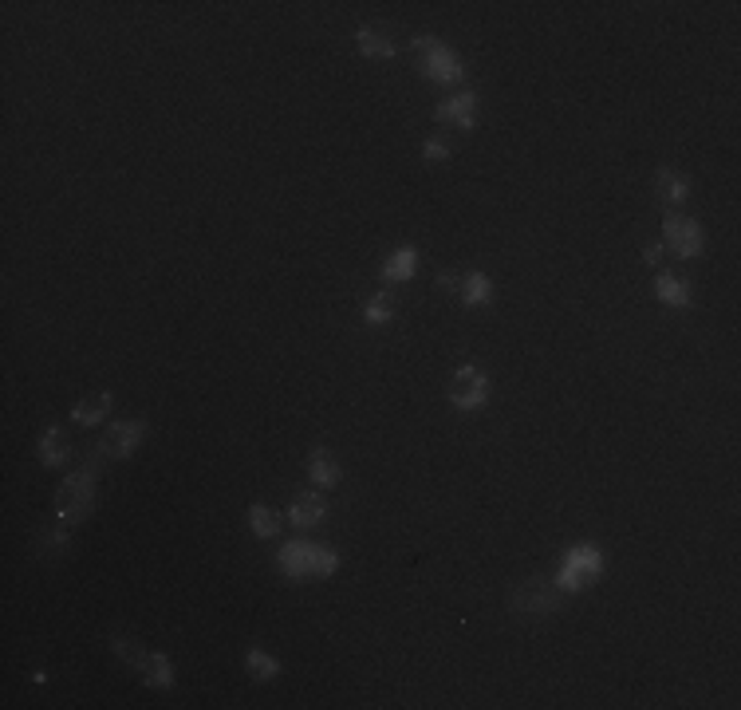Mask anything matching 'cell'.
I'll return each instance as SVG.
<instances>
[{
    "instance_id": "1",
    "label": "cell",
    "mask_w": 741,
    "mask_h": 710,
    "mask_svg": "<svg viewBox=\"0 0 741 710\" xmlns=\"http://www.w3.org/2000/svg\"><path fill=\"white\" fill-rule=\"evenodd\" d=\"M277 564L284 568L289 580H324L340 568V556L328 549V544H308V541H292L277 553Z\"/></svg>"
},
{
    "instance_id": "2",
    "label": "cell",
    "mask_w": 741,
    "mask_h": 710,
    "mask_svg": "<svg viewBox=\"0 0 741 710\" xmlns=\"http://www.w3.org/2000/svg\"><path fill=\"white\" fill-rule=\"evenodd\" d=\"M95 462H99V454H95ZM95 462H87L83 470H76L56 490V502H52L56 521H64V525H79V521L95 509Z\"/></svg>"
},
{
    "instance_id": "3",
    "label": "cell",
    "mask_w": 741,
    "mask_h": 710,
    "mask_svg": "<svg viewBox=\"0 0 741 710\" xmlns=\"http://www.w3.org/2000/svg\"><path fill=\"white\" fill-rule=\"evenodd\" d=\"M411 47H414V64L426 79H434V83H462L465 79L462 56L453 52V47L438 44V36H414Z\"/></svg>"
},
{
    "instance_id": "4",
    "label": "cell",
    "mask_w": 741,
    "mask_h": 710,
    "mask_svg": "<svg viewBox=\"0 0 741 710\" xmlns=\"http://www.w3.org/2000/svg\"><path fill=\"white\" fill-rule=\"evenodd\" d=\"M560 604H564V592H560L556 580L544 576H529L509 592V608L517 615H553L560 612Z\"/></svg>"
},
{
    "instance_id": "5",
    "label": "cell",
    "mask_w": 741,
    "mask_h": 710,
    "mask_svg": "<svg viewBox=\"0 0 741 710\" xmlns=\"http://www.w3.org/2000/svg\"><path fill=\"white\" fill-rule=\"evenodd\" d=\"M600 576H604V553L595 544H576V549H568L564 564H560L556 584L568 596V592H584L588 584H595Z\"/></svg>"
},
{
    "instance_id": "6",
    "label": "cell",
    "mask_w": 741,
    "mask_h": 710,
    "mask_svg": "<svg viewBox=\"0 0 741 710\" xmlns=\"http://www.w3.org/2000/svg\"><path fill=\"white\" fill-rule=\"evenodd\" d=\"M446 395H450V402L458 411H482L485 402H489V379H485L482 367L465 363V367H458V371L450 375Z\"/></svg>"
},
{
    "instance_id": "7",
    "label": "cell",
    "mask_w": 741,
    "mask_h": 710,
    "mask_svg": "<svg viewBox=\"0 0 741 710\" xmlns=\"http://www.w3.org/2000/svg\"><path fill=\"white\" fill-rule=\"evenodd\" d=\"M142 438H147V422L142 419H118V422L107 426L103 438L95 442V454L99 458H130Z\"/></svg>"
},
{
    "instance_id": "8",
    "label": "cell",
    "mask_w": 741,
    "mask_h": 710,
    "mask_svg": "<svg viewBox=\"0 0 741 710\" xmlns=\"http://www.w3.org/2000/svg\"><path fill=\"white\" fill-rule=\"evenodd\" d=\"M663 233H666V245H671L675 257H698L702 245H706V237H702V225L695 218H683V213H666L663 218Z\"/></svg>"
},
{
    "instance_id": "9",
    "label": "cell",
    "mask_w": 741,
    "mask_h": 710,
    "mask_svg": "<svg viewBox=\"0 0 741 710\" xmlns=\"http://www.w3.org/2000/svg\"><path fill=\"white\" fill-rule=\"evenodd\" d=\"M434 118H438V123H453L458 130H473V123H477V95L473 91L450 95L446 103H438Z\"/></svg>"
},
{
    "instance_id": "10",
    "label": "cell",
    "mask_w": 741,
    "mask_h": 710,
    "mask_svg": "<svg viewBox=\"0 0 741 710\" xmlns=\"http://www.w3.org/2000/svg\"><path fill=\"white\" fill-rule=\"evenodd\" d=\"M355 40H360V52L370 56V59H394L399 56V47H402L399 36H394L391 28H382V24H363Z\"/></svg>"
},
{
    "instance_id": "11",
    "label": "cell",
    "mask_w": 741,
    "mask_h": 710,
    "mask_svg": "<svg viewBox=\"0 0 741 710\" xmlns=\"http://www.w3.org/2000/svg\"><path fill=\"white\" fill-rule=\"evenodd\" d=\"M328 517V497L324 493H296L289 505V521L296 529H312Z\"/></svg>"
},
{
    "instance_id": "12",
    "label": "cell",
    "mask_w": 741,
    "mask_h": 710,
    "mask_svg": "<svg viewBox=\"0 0 741 710\" xmlns=\"http://www.w3.org/2000/svg\"><path fill=\"white\" fill-rule=\"evenodd\" d=\"M71 458V442H67V431L64 426H47V431L40 434V462L47 470L64 466V462Z\"/></svg>"
},
{
    "instance_id": "13",
    "label": "cell",
    "mask_w": 741,
    "mask_h": 710,
    "mask_svg": "<svg viewBox=\"0 0 741 710\" xmlns=\"http://www.w3.org/2000/svg\"><path fill=\"white\" fill-rule=\"evenodd\" d=\"M414 269H418V248H414V245H402V248H394V253L382 260V280H387V284L411 280Z\"/></svg>"
},
{
    "instance_id": "14",
    "label": "cell",
    "mask_w": 741,
    "mask_h": 710,
    "mask_svg": "<svg viewBox=\"0 0 741 710\" xmlns=\"http://www.w3.org/2000/svg\"><path fill=\"white\" fill-rule=\"evenodd\" d=\"M655 296L666 304V308H690V284L683 277H675V272H659V280H655Z\"/></svg>"
},
{
    "instance_id": "15",
    "label": "cell",
    "mask_w": 741,
    "mask_h": 710,
    "mask_svg": "<svg viewBox=\"0 0 741 710\" xmlns=\"http://www.w3.org/2000/svg\"><path fill=\"white\" fill-rule=\"evenodd\" d=\"M458 300L465 308H477V304H489L493 300V280L485 272H465L462 284H458Z\"/></svg>"
},
{
    "instance_id": "16",
    "label": "cell",
    "mask_w": 741,
    "mask_h": 710,
    "mask_svg": "<svg viewBox=\"0 0 741 710\" xmlns=\"http://www.w3.org/2000/svg\"><path fill=\"white\" fill-rule=\"evenodd\" d=\"M142 683L154 686V691H170V686H174V663H170V655H162V651L147 655V663H142Z\"/></svg>"
},
{
    "instance_id": "17",
    "label": "cell",
    "mask_w": 741,
    "mask_h": 710,
    "mask_svg": "<svg viewBox=\"0 0 741 710\" xmlns=\"http://www.w3.org/2000/svg\"><path fill=\"white\" fill-rule=\"evenodd\" d=\"M111 407H115V399L107 395V390H99V395L79 399V402H76V411H71V419H76L79 426H95V422H103L107 414H111Z\"/></svg>"
},
{
    "instance_id": "18",
    "label": "cell",
    "mask_w": 741,
    "mask_h": 710,
    "mask_svg": "<svg viewBox=\"0 0 741 710\" xmlns=\"http://www.w3.org/2000/svg\"><path fill=\"white\" fill-rule=\"evenodd\" d=\"M399 316V296L394 292H375L370 300L363 304V320L370 328H382V324H391V320Z\"/></svg>"
},
{
    "instance_id": "19",
    "label": "cell",
    "mask_w": 741,
    "mask_h": 710,
    "mask_svg": "<svg viewBox=\"0 0 741 710\" xmlns=\"http://www.w3.org/2000/svg\"><path fill=\"white\" fill-rule=\"evenodd\" d=\"M655 194H659L663 201H683L690 194V178L678 174L675 166H663L659 178H655Z\"/></svg>"
},
{
    "instance_id": "20",
    "label": "cell",
    "mask_w": 741,
    "mask_h": 710,
    "mask_svg": "<svg viewBox=\"0 0 741 710\" xmlns=\"http://www.w3.org/2000/svg\"><path fill=\"white\" fill-rule=\"evenodd\" d=\"M308 473H312V482L324 485V490L340 485V462L331 458L328 450H312V458H308Z\"/></svg>"
},
{
    "instance_id": "21",
    "label": "cell",
    "mask_w": 741,
    "mask_h": 710,
    "mask_svg": "<svg viewBox=\"0 0 741 710\" xmlns=\"http://www.w3.org/2000/svg\"><path fill=\"white\" fill-rule=\"evenodd\" d=\"M71 541V525H64V521H56L52 529H44L40 537H36V549H40V556H59L67 549Z\"/></svg>"
},
{
    "instance_id": "22",
    "label": "cell",
    "mask_w": 741,
    "mask_h": 710,
    "mask_svg": "<svg viewBox=\"0 0 741 710\" xmlns=\"http://www.w3.org/2000/svg\"><path fill=\"white\" fill-rule=\"evenodd\" d=\"M111 651L127 663L130 671H142V663H147V651L138 647V639H135V635H118V632H115V635H111Z\"/></svg>"
},
{
    "instance_id": "23",
    "label": "cell",
    "mask_w": 741,
    "mask_h": 710,
    "mask_svg": "<svg viewBox=\"0 0 741 710\" xmlns=\"http://www.w3.org/2000/svg\"><path fill=\"white\" fill-rule=\"evenodd\" d=\"M245 667H249V674H253L257 683H269V679H277L280 674V663L269 655V651H260V647H253L245 655Z\"/></svg>"
},
{
    "instance_id": "24",
    "label": "cell",
    "mask_w": 741,
    "mask_h": 710,
    "mask_svg": "<svg viewBox=\"0 0 741 710\" xmlns=\"http://www.w3.org/2000/svg\"><path fill=\"white\" fill-rule=\"evenodd\" d=\"M249 525H253V532H257V537H277V532H280V517L277 513H272V509L269 505H249Z\"/></svg>"
},
{
    "instance_id": "25",
    "label": "cell",
    "mask_w": 741,
    "mask_h": 710,
    "mask_svg": "<svg viewBox=\"0 0 741 710\" xmlns=\"http://www.w3.org/2000/svg\"><path fill=\"white\" fill-rule=\"evenodd\" d=\"M422 154H426V162H446L450 154H453V147H450L446 138H438V135H434V138H430L426 147H422Z\"/></svg>"
},
{
    "instance_id": "26",
    "label": "cell",
    "mask_w": 741,
    "mask_h": 710,
    "mask_svg": "<svg viewBox=\"0 0 741 710\" xmlns=\"http://www.w3.org/2000/svg\"><path fill=\"white\" fill-rule=\"evenodd\" d=\"M438 284H442V289H446V292H453V296H458V284H462V277H458V272H442V277H438Z\"/></svg>"
},
{
    "instance_id": "27",
    "label": "cell",
    "mask_w": 741,
    "mask_h": 710,
    "mask_svg": "<svg viewBox=\"0 0 741 710\" xmlns=\"http://www.w3.org/2000/svg\"><path fill=\"white\" fill-rule=\"evenodd\" d=\"M643 260H647V265H659V260H663V245H647V248H643Z\"/></svg>"
}]
</instances>
